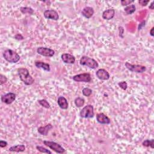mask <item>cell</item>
Listing matches in <instances>:
<instances>
[{"mask_svg": "<svg viewBox=\"0 0 154 154\" xmlns=\"http://www.w3.org/2000/svg\"><path fill=\"white\" fill-rule=\"evenodd\" d=\"M153 4H154V2L153 1H152V3H151V4H150V5L149 6V9H151V10H153Z\"/></svg>", "mask_w": 154, "mask_h": 154, "instance_id": "cell-35", "label": "cell"}, {"mask_svg": "<svg viewBox=\"0 0 154 154\" xmlns=\"http://www.w3.org/2000/svg\"><path fill=\"white\" fill-rule=\"evenodd\" d=\"M38 103L41 106H42L43 107H44L45 109H49L51 107L49 103L46 99H40V100H38Z\"/></svg>", "mask_w": 154, "mask_h": 154, "instance_id": "cell-24", "label": "cell"}, {"mask_svg": "<svg viewBox=\"0 0 154 154\" xmlns=\"http://www.w3.org/2000/svg\"><path fill=\"white\" fill-rule=\"evenodd\" d=\"M153 30H154V27H152V28L151 29V30H150V32H149V33H150V35L151 36H152V37H153V36H154Z\"/></svg>", "mask_w": 154, "mask_h": 154, "instance_id": "cell-34", "label": "cell"}, {"mask_svg": "<svg viewBox=\"0 0 154 154\" xmlns=\"http://www.w3.org/2000/svg\"><path fill=\"white\" fill-rule=\"evenodd\" d=\"M20 11L23 14H29L32 15L34 13V10L31 7H22L20 8Z\"/></svg>", "mask_w": 154, "mask_h": 154, "instance_id": "cell-22", "label": "cell"}, {"mask_svg": "<svg viewBox=\"0 0 154 154\" xmlns=\"http://www.w3.org/2000/svg\"><path fill=\"white\" fill-rule=\"evenodd\" d=\"M57 104L60 109L63 110H67L69 107V104L67 99L64 96H59L57 99Z\"/></svg>", "mask_w": 154, "mask_h": 154, "instance_id": "cell-16", "label": "cell"}, {"mask_svg": "<svg viewBox=\"0 0 154 154\" xmlns=\"http://www.w3.org/2000/svg\"><path fill=\"white\" fill-rule=\"evenodd\" d=\"M81 14L86 18L90 19L94 14V10L91 7H86L82 10Z\"/></svg>", "mask_w": 154, "mask_h": 154, "instance_id": "cell-17", "label": "cell"}, {"mask_svg": "<svg viewBox=\"0 0 154 154\" xmlns=\"http://www.w3.org/2000/svg\"><path fill=\"white\" fill-rule=\"evenodd\" d=\"M43 16L46 19L57 21L59 19V15L55 10H46L43 13Z\"/></svg>", "mask_w": 154, "mask_h": 154, "instance_id": "cell-10", "label": "cell"}, {"mask_svg": "<svg viewBox=\"0 0 154 154\" xmlns=\"http://www.w3.org/2000/svg\"><path fill=\"white\" fill-rule=\"evenodd\" d=\"M139 3L142 6H146L149 3V0H147V1H146V0H140Z\"/></svg>", "mask_w": 154, "mask_h": 154, "instance_id": "cell-30", "label": "cell"}, {"mask_svg": "<svg viewBox=\"0 0 154 154\" xmlns=\"http://www.w3.org/2000/svg\"><path fill=\"white\" fill-rule=\"evenodd\" d=\"M61 58L62 61L66 64H74L75 62V57L70 54H63Z\"/></svg>", "mask_w": 154, "mask_h": 154, "instance_id": "cell-13", "label": "cell"}, {"mask_svg": "<svg viewBox=\"0 0 154 154\" xmlns=\"http://www.w3.org/2000/svg\"><path fill=\"white\" fill-rule=\"evenodd\" d=\"M98 78L100 80H108L110 79V75L108 71L104 69H99L96 72Z\"/></svg>", "mask_w": 154, "mask_h": 154, "instance_id": "cell-11", "label": "cell"}, {"mask_svg": "<svg viewBox=\"0 0 154 154\" xmlns=\"http://www.w3.org/2000/svg\"><path fill=\"white\" fill-rule=\"evenodd\" d=\"M16 99V94L12 92H9L4 95H2L1 97V100L3 103L10 105L12 104Z\"/></svg>", "mask_w": 154, "mask_h": 154, "instance_id": "cell-9", "label": "cell"}, {"mask_svg": "<svg viewBox=\"0 0 154 154\" xmlns=\"http://www.w3.org/2000/svg\"><path fill=\"white\" fill-rule=\"evenodd\" d=\"M10 152H22L25 150V146L23 144H18L16 146H13L10 147L9 149Z\"/></svg>", "mask_w": 154, "mask_h": 154, "instance_id": "cell-19", "label": "cell"}, {"mask_svg": "<svg viewBox=\"0 0 154 154\" xmlns=\"http://www.w3.org/2000/svg\"><path fill=\"white\" fill-rule=\"evenodd\" d=\"M120 2L123 6H128L134 3V1H133V0H132V1H130V0H122Z\"/></svg>", "mask_w": 154, "mask_h": 154, "instance_id": "cell-28", "label": "cell"}, {"mask_svg": "<svg viewBox=\"0 0 154 154\" xmlns=\"http://www.w3.org/2000/svg\"><path fill=\"white\" fill-rule=\"evenodd\" d=\"M142 145L144 147H150L152 149L154 148V140H146L142 143Z\"/></svg>", "mask_w": 154, "mask_h": 154, "instance_id": "cell-23", "label": "cell"}, {"mask_svg": "<svg viewBox=\"0 0 154 154\" xmlns=\"http://www.w3.org/2000/svg\"><path fill=\"white\" fill-rule=\"evenodd\" d=\"M94 115V108L92 105L85 106L80 112V116L82 118H93Z\"/></svg>", "mask_w": 154, "mask_h": 154, "instance_id": "cell-5", "label": "cell"}, {"mask_svg": "<svg viewBox=\"0 0 154 154\" xmlns=\"http://www.w3.org/2000/svg\"><path fill=\"white\" fill-rule=\"evenodd\" d=\"M145 23H146V21H142V22L139 25V28H138L139 31L141 30L142 29V28L145 26Z\"/></svg>", "mask_w": 154, "mask_h": 154, "instance_id": "cell-33", "label": "cell"}, {"mask_svg": "<svg viewBox=\"0 0 154 154\" xmlns=\"http://www.w3.org/2000/svg\"><path fill=\"white\" fill-rule=\"evenodd\" d=\"M74 103H75L76 107H78V108L82 107L84 105L85 100H84L83 98H82L78 97V98H76L75 99Z\"/></svg>", "mask_w": 154, "mask_h": 154, "instance_id": "cell-21", "label": "cell"}, {"mask_svg": "<svg viewBox=\"0 0 154 154\" xmlns=\"http://www.w3.org/2000/svg\"><path fill=\"white\" fill-rule=\"evenodd\" d=\"M8 145V143L7 142L4 141V140H1L0 141V147H5Z\"/></svg>", "mask_w": 154, "mask_h": 154, "instance_id": "cell-32", "label": "cell"}, {"mask_svg": "<svg viewBox=\"0 0 154 154\" xmlns=\"http://www.w3.org/2000/svg\"><path fill=\"white\" fill-rule=\"evenodd\" d=\"M125 67L131 72L136 73H143L146 70V67L144 66L139 65H132L128 62L125 63Z\"/></svg>", "mask_w": 154, "mask_h": 154, "instance_id": "cell-7", "label": "cell"}, {"mask_svg": "<svg viewBox=\"0 0 154 154\" xmlns=\"http://www.w3.org/2000/svg\"><path fill=\"white\" fill-rule=\"evenodd\" d=\"M3 56L7 62L11 63H16L21 59L20 56L12 49L5 50L3 53Z\"/></svg>", "mask_w": 154, "mask_h": 154, "instance_id": "cell-2", "label": "cell"}, {"mask_svg": "<svg viewBox=\"0 0 154 154\" xmlns=\"http://www.w3.org/2000/svg\"><path fill=\"white\" fill-rule=\"evenodd\" d=\"M7 81V77L3 74L0 75V85H3V84L6 83Z\"/></svg>", "mask_w": 154, "mask_h": 154, "instance_id": "cell-29", "label": "cell"}, {"mask_svg": "<svg viewBox=\"0 0 154 154\" xmlns=\"http://www.w3.org/2000/svg\"><path fill=\"white\" fill-rule=\"evenodd\" d=\"M118 85L123 90H126L127 89V88H128V84H127V83L126 81L119 82L118 83Z\"/></svg>", "mask_w": 154, "mask_h": 154, "instance_id": "cell-27", "label": "cell"}, {"mask_svg": "<svg viewBox=\"0 0 154 154\" xmlns=\"http://www.w3.org/2000/svg\"><path fill=\"white\" fill-rule=\"evenodd\" d=\"M19 78L26 86H31L34 83V80L30 74L29 70L25 67L19 68L18 70Z\"/></svg>", "mask_w": 154, "mask_h": 154, "instance_id": "cell-1", "label": "cell"}, {"mask_svg": "<svg viewBox=\"0 0 154 154\" xmlns=\"http://www.w3.org/2000/svg\"><path fill=\"white\" fill-rule=\"evenodd\" d=\"M124 10L127 15H132L136 12V7L135 5L131 4V5H129V6H126L124 9Z\"/></svg>", "mask_w": 154, "mask_h": 154, "instance_id": "cell-20", "label": "cell"}, {"mask_svg": "<svg viewBox=\"0 0 154 154\" xmlns=\"http://www.w3.org/2000/svg\"><path fill=\"white\" fill-rule=\"evenodd\" d=\"M115 16V10L113 9L106 10L102 13V18L107 21L112 19Z\"/></svg>", "mask_w": 154, "mask_h": 154, "instance_id": "cell-14", "label": "cell"}, {"mask_svg": "<svg viewBox=\"0 0 154 154\" xmlns=\"http://www.w3.org/2000/svg\"><path fill=\"white\" fill-rule=\"evenodd\" d=\"M15 39L18 40H23L24 37L21 34H17L16 35H15Z\"/></svg>", "mask_w": 154, "mask_h": 154, "instance_id": "cell-31", "label": "cell"}, {"mask_svg": "<svg viewBox=\"0 0 154 154\" xmlns=\"http://www.w3.org/2000/svg\"><path fill=\"white\" fill-rule=\"evenodd\" d=\"M37 53L44 57H52L55 54V51L48 48L46 47H39L37 48Z\"/></svg>", "mask_w": 154, "mask_h": 154, "instance_id": "cell-8", "label": "cell"}, {"mask_svg": "<svg viewBox=\"0 0 154 154\" xmlns=\"http://www.w3.org/2000/svg\"><path fill=\"white\" fill-rule=\"evenodd\" d=\"M53 128V125L51 123H49L45 126H40V127L38 128L37 131L40 134L44 136H46L48 135L49 131L52 129Z\"/></svg>", "mask_w": 154, "mask_h": 154, "instance_id": "cell-15", "label": "cell"}, {"mask_svg": "<svg viewBox=\"0 0 154 154\" xmlns=\"http://www.w3.org/2000/svg\"><path fill=\"white\" fill-rule=\"evenodd\" d=\"M43 144L50 148L51 149H52L54 150L55 152L57 153H63L66 152V150L59 143H57L54 142H50V141H47L45 140L43 141Z\"/></svg>", "mask_w": 154, "mask_h": 154, "instance_id": "cell-4", "label": "cell"}, {"mask_svg": "<svg viewBox=\"0 0 154 154\" xmlns=\"http://www.w3.org/2000/svg\"><path fill=\"white\" fill-rule=\"evenodd\" d=\"M35 66L39 68V69H42L45 71L49 72L51 70V67L49 64L46 63L42 62H39V61H36L35 62Z\"/></svg>", "mask_w": 154, "mask_h": 154, "instance_id": "cell-18", "label": "cell"}, {"mask_svg": "<svg viewBox=\"0 0 154 154\" xmlns=\"http://www.w3.org/2000/svg\"><path fill=\"white\" fill-rule=\"evenodd\" d=\"M72 79L76 82H84L90 83L92 81V77L90 73H84L78 75H76L72 77Z\"/></svg>", "mask_w": 154, "mask_h": 154, "instance_id": "cell-6", "label": "cell"}, {"mask_svg": "<svg viewBox=\"0 0 154 154\" xmlns=\"http://www.w3.org/2000/svg\"><path fill=\"white\" fill-rule=\"evenodd\" d=\"M80 63L81 65L86 66L92 69H95L99 66L98 63L95 59L87 56H83L80 59Z\"/></svg>", "mask_w": 154, "mask_h": 154, "instance_id": "cell-3", "label": "cell"}, {"mask_svg": "<svg viewBox=\"0 0 154 154\" xmlns=\"http://www.w3.org/2000/svg\"><path fill=\"white\" fill-rule=\"evenodd\" d=\"M36 149L39 151L41 153H49V154H51L52 153V152L50 151L49 150L42 147V146H36Z\"/></svg>", "mask_w": 154, "mask_h": 154, "instance_id": "cell-25", "label": "cell"}, {"mask_svg": "<svg viewBox=\"0 0 154 154\" xmlns=\"http://www.w3.org/2000/svg\"><path fill=\"white\" fill-rule=\"evenodd\" d=\"M97 122L102 125H109L111 123L110 118L103 113H100L96 114Z\"/></svg>", "mask_w": 154, "mask_h": 154, "instance_id": "cell-12", "label": "cell"}, {"mask_svg": "<svg viewBox=\"0 0 154 154\" xmlns=\"http://www.w3.org/2000/svg\"><path fill=\"white\" fill-rule=\"evenodd\" d=\"M82 93H83V95L84 96H86V97H89L90 96L92 93V90L88 88V87H85L82 90Z\"/></svg>", "mask_w": 154, "mask_h": 154, "instance_id": "cell-26", "label": "cell"}]
</instances>
